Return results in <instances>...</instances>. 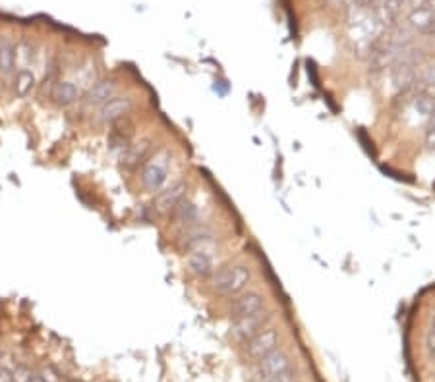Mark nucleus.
Here are the masks:
<instances>
[{
  "mask_svg": "<svg viewBox=\"0 0 435 382\" xmlns=\"http://www.w3.org/2000/svg\"><path fill=\"white\" fill-rule=\"evenodd\" d=\"M252 282V269L246 265H230L211 276V286L219 296L235 297L242 294Z\"/></svg>",
  "mask_w": 435,
  "mask_h": 382,
  "instance_id": "1",
  "label": "nucleus"
},
{
  "mask_svg": "<svg viewBox=\"0 0 435 382\" xmlns=\"http://www.w3.org/2000/svg\"><path fill=\"white\" fill-rule=\"evenodd\" d=\"M169 153L161 151L145 164L142 170V185L143 190L149 193H159L169 184Z\"/></svg>",
  "mask_w": 435,
  "mask_h": 382,
  "instance_id": "2",
  "label": "nucleus"
},
{
  "mask_svg": "<svg viewBox=\"0 0 435 382\" xmlns=\"http://www.w3.org/2000/svg\"><path fill=\"white\" fill-rule=\"evenodd\" d=\"M273 315L269 311H259V313H254V315H248V317H242V318H235V323H232V336H235L236 340H240V342H248L250 338H254L257 332H261L264 328H267L269 326V323H271Z\"/></svg>",
  "mask_w": 435,
  "mask_h": 382,
  "instance_id": "3",
  "label": "nucleus"
},
{
  "mask_svg": "<svg viewBox=\"0 0 435 382\" xmlns=\"http://www.w3.org/2000/svg\"><path fill=\"white\" fill-rule=\"evenodd\" d=\"M18 68V35L10 29H0V76L12 78Z\"/></svg>",
  "mask_w": 435,
  "mask_h": 382,
  "instance_id": "4",
  "label": "nucleus"
},
{
  "mask_svg": "<svg viewBox=\"0 0 435 382\" xmlns=\"http://www.w3.org/2000/svg\"><path fill=\"white\" fill-rule=\"evenodd\" d=\"M134 108V99L130 95H116L113 99L99 106V112L95 116L97 124L108 126V124H115V122L126 118Z\"/></svg>",
  "mask_w": 435,
  "mask_h": 382,
  "instance_id": "5",
  "label": "nucleus"
},
{
  "mask_svg": "<svg viewBox=\"0 0 435 382\" xmlns=\"http://www.w3.org/2000/svg\"><path fill=\"white\" fill-rule=\"evenodd\" d=\"M278 344H281V334H278L277 328H271L267 326L261 332H257L254 338H250L246 342V354L252 359L259 361L265 355H269L271 352L278 349Z\"/></svg>",
  "mask_w": 435,
  "mask_h": 382,
  "instance_id": "6",
  "label": "nucleus"
},
{
  "mask_svg": "<svg viewBox=\"0 0 435 382\" xmlns=\"http://www.w3.org/2000/svg\"><path fill=\"white\" fill-rule=\"evenodd\" d=\"M407 25L414 33L420 35H435V0H428L424 6L414 8L407 16Z\"/></svg>",
  "mask_w": 435,
  "mask_h": 382,
  "instance_id": "7",
  "label": "nucleus"
},
{
  "mask_svg": "<svg viewBox=\"0 0 435 382\" xmlns=\"http://www.w3.org/2000/svg\"><path fill=\"white\" fill-rule=\"evenodd\" d=\"M257 367H259V373H261L264 378H271V376L293 373V359L283 349H275V352L257 361Z\"/></svg>",
  "mask_w": 435,
  "mask_h": 382,
  "instance_id": "8",
  "label": "nucleus"
},
{
  "mask_svg": "<svg viewBox=\"0 0 435 382\" xmlns=\"http://www.w3.org/2000/svg\"><path fill=\"white\" fill-rule=\"evenodd\" d=\"M230 315L235 318L248 317L254 313H259L265 309V297L259 291H244L232 297L230 301Z\"/></svg>",
  "mask_w": 435,
  "mask_h": 382,
  "instance_id": "9",
  "label": "nucleus"
},
{
  "mask_svg": "<svg viewBox=\"0 0 435 382\" xmlns=\"http://www.w3.org/2000/svg\"><path fill=\"white\" fill-rule=\"evenodd\" d=\"M116 93H118V83L115 79H99L89 87V91L84 97V103L87 106H103L113 97H116Z\"/></svg>",
  "mask_w": 435,
  "mask_h": 382,
  "instance_id": "10",
  "label": "nucleus"
},
{
  "mask_svg": "<svg viewBox=\"0 0 435 382\" xmlns=\"http://www.w3.org/2000/svg\"><path fill=\"white\" fill-rule=\"evenodd\" d=\"M186 190H188L186 182H176L171 187H164L163 191H159L157 199H155V209L159 212H172L180 201L184 199Z\"/></svg>",
  "mask_w": 435,
  "mask_h": 382,
  "instance_id": "11",
  "label": "nucleus"
},
{
  "mask_svg": "<svg viewBox=\"0 0 435 382\" xmlns=\"http://www.w3.org/2000/svg\"><path fill=\"white\" fill-rule=\"evenodd\" d=\"M37 78L33 70H29V66H20L12 76V95L18 99H26L35 89Z\"/></svg>",
  "mask_w": 435,
  "mask_h": 382,
  "instance_id": "12",
  "label": "nucleus"
},
{
  "mask_svg": "<svg viewBox=\"0 0 435 382\" xmlns=\"http://www.w3.org/2000/svg\"><path fill=\"white\" fill-rule=\"evenodd\" d=\"M188 270L198 278H207L213 276L215 262L213 257L207 253L205 249H193L192 253L188 255Z\"/></svg>",
  "mask_w": 435,
  "mask_h": 382,
  "instance_id": "13",
  "label": "nucleus"
},
{
  "mask_svg": "<svg viewBox=\"0 0 435 382\" xmlns=\"http://www.w3.org/2000/svg\"><path fill=\"white\" fill-rule=\"evenodd\" d=\"M52 99L58 106H70L79 99V87L70 79H60L52 89Z\"/></svg>",
  "mask_w": 435,
  "mask_h": 382,
  "instance_id": "14",
  "label": "nucleus"
},
{
  "mask_svg": "<svg viewBox=\"0 0 435 382\" xmlns=\"http://www.w3.org/2000/svg\"><path fill=\"white\" fill-rule=\"evenodd\" d=\"M172 212L176 214V220H179L180 224L186 228L196 226L198 220H200V211H198V207L193 205L192 201H184L182 199Z\"/></svg>",
  "mask_w": 435,
  "mask_h": 382,
  "instance_id": "15",
  "label": "nucleus"
},
{
  "mask_svg": "<svg viewBox=\"0 0 435 382\" xmlns=\"http://www.w3.org/2000/svg\"><path fill=\"white\" fill-rule=\"evenodd\" d=\"M405 4H407L405 0H381V4L378 8V16L379 20L383 21V25H387V23L391 25V23L399 20Z\"/></svg>",
  "mask_w": 435,
  "mask_h": 382,
  "instance_id": "16",
  "label": "nucleus"
},
{
  "mask_svg": "<svg viewBox=\"0 0 435 382\" xmlns=\"http://www.w3.org/2000/svg\"><path fill=\"white\" fill-rule=\"evenodd\" d=\"M211 240H213V236H211V232H209L207 228H188V236H186V245H188V248L203 249V245L209 243Z\"/></svg>",
  "mask_w": 435,
  "mask_h": 382,
  "instance_id": "17",
  "label": "nucleus"
},
{
  "mask_svg": "<svg viewBox=\"0 0 435 382\" xmlns=\"http://www.w3.org/2000/svg\"><path fill=\"white\" fill-rule=\"evenodd\" d=\"M149 153V145L147 143H136V145H128V151L124 155V164L126 166H136V164L143 163V158Z\"/></svg>",
  "mask_w": 435,
  "mask_h": 382,
  "instance_id": "18",
  "label": "nucleus"
},
{
  "mask_svg": "<svg viewBox=\"0 0 435 382\" xmlns=\"http://www.w3.org/2000/svg\"><path fill=\"white\" fill-rule=\"evenodd\" d=\"M414 110L420 112L426 118V122H428L429 116L435 110V95H431V93H420L416 97V100H414Z\"/></svg>",
  "mask_w": 435,
  "mask_h": 382,
  "instance_id": "19",
  "label": "nucleus"
},
{
  "mask_svg": "<svg viewBox=\"0 0 435 382\" xmlns=\"http://www.w3.org/2000/svg\"><path fill=\"white\" fill-rule=\"evenodd\" d=\"M416 83L424 85L428 89H435V64L416 68Z\"/></svg>",
  "mask_w": 435,
  "mask_h": 382,
  "instance_id": "20",
  "label": "nucleus"
},
{
  "mask_svg": "<svg viewBox=\"0 0 435 382\" xmlns=\"http://www.w3.org/2000/svg\"><path fill=\"white\" fill-rule=\"evenodd\" d=\"M0 382H14V373L6 367H0Z\"/></svg>",
  "mask_w": 435,
  "mask_h": 382,
  "instance_id": "21",
  "label": "nucleus"
},
{
  "mask_svg": "<svg viewBox=\"0 0 435 382\" xmlns=\"http://www.w3.org/2000/svg\"><path fill=\"white\" fill-rule=\"evenodd\" d=\"M426 143L429 149H435V124L429 129H426Z\"/></svg>",
  "mask_w": 435,
  "mask_h": 382,
  "instance_id": "22",
  "label": "nucleus"
},
{
  "mask_svg": "<svg viewBox=\"0 0 435 382\" xmlns=\"http://www.w3.org/2000/svg\"><path fill=\"white\" fill-rule=\"evenodd\" d=\"M264 382H293V373H286L281 376H271V378H264Z\"/></svg>",
  "mask_w": 435,
  "mask_h": 382,
  "instance_id": "23",
  "label": "nucleus"
},
{
  "mask_svg": "<svg viewBox=\"0 0 435 382\" xmlns=\"http://www.w3.org/2000/svg\"><path fill=\"white\" fill-rule=\"evenodd\" d=\"M405 2H407L408 6H410V10H414V8L424 6V4H426L428 0H405Z\"/></svg>",
  "mask_w": 435,
  "mask_h": 382,
  "instance_id": "24",
  "label": "nucleus"
},
{
  "mask_svg": "<svg viewBox=\"0 0 435 382\" xmlns=\"http://www.w3.org/2000/svg\"><path fill=\"white\" fill-rule=\"evenodd\" d=\"M28 382H47L43 378V375H29Z\"/></svg>",
  "mask_w": 435,
  "mask_h": 382,
  "instance_id": "25",
  "label": "nucleus"
},
{
  "mask_svg": "<svg viewBox=\"0 0 435 382\" xmlns=\"http://www.w3.org/2000/svg\"><path fill=\"white\" fill-rule=\"evenodd\" d=\"M431 328H434V332H435V315H434V318H431Z\"/></svg>",
  "mask_w": 435,
  "mask_h": 382,
  "instance_id": "26",
  "label": "nucleus"
},
{
  "mask_svg": "<svg viewBox=\"0 0 435 382\" xmlns=\"http://www.w3.org/2000/svg\"><path fill=\"white\" fill-rule=\"evenodd\" d=\"M429 355H431V357H434V359H435V352H434V354H429Z\"/></svg>",
  "mask_w": 435,
  "mask_h": 382,
  "instance_id": "27",
  "label": "nucleus"
}]
</instances>
